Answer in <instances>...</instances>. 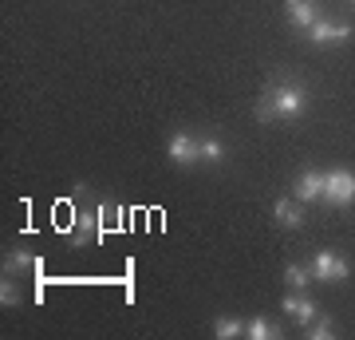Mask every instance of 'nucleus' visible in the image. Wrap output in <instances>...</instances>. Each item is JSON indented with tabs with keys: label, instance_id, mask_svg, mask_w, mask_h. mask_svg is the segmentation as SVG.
Listing matches in <instances>:
<instances>
[{
	"label": "nucleus",
	"instance_id": "0eeeda50",
	"mask_svg": "<svg viewBox=\"0 0 355 340\" xmlns=\"http://www.w3.org/2000/svg\"><path fill=\"white\" fill-rule=\"evenodd\" d=\"M284 16L296 32H308L320 20V4L316 0H284Z\"/></svg>",
	"mask_w": 355,
	"mask_h": 340
},
{
	"label": "nucleus",
	"instance_id": "1a4fd4ad",
	"mask_svg": "<svg viewBox=\"0 0 355 340\" xmlns=\"http://www.w3.org/2000/svg\"><path fill=\"white\" fill-rule=\"evenodd\" d=\"M292 198L296 202H320L324 198V170H304L300 182L292 186Z\"/></svg>",
	"mask_w": 355,
	"mask_h": 340
},
{
	"label": "nucleus",
	"instance_id": "2eb2a0df",
	"mask_svg": "<svg viewBox=\"0 0 355 340\" xmlns=\"http://www.w3.org/2000/svg\"><path fill=\"white\" fill-rule=\"evenodd\" d=\"M202 163H209V166L225 163V143L221 139H202Z\"/></svg>",
	"mask_w": 355,
	"mask_h": 340
},
{
	"label": "nucleus",
	"instance_id": "dca6fc26",
	"mask_svg": "<svg viewBox=\"0 0 355 340\" xmlns=\"http://www.w3.org/2000/svg\"><path fill=\"white\" fill-rule=\"evenodd\" d=\"M284 281L292 285V293H300V289H308V281H312V273H308L304 265H296V261H292L288 269H284Z\"/></svg>",
	"mask_w": 355,
	"mask_h": 340
},
{
	"label": "nucleus",
	"instance_id": "4468645a",
	"mask_svg": "<svg viewBox=\"0 0 355 340\" xmlns=\"http://www.w3.org/2000/svg\"><path fill=\"white\" fill-rule=\"evenodd\" d=\"M308 337L312 340H331V337H340V328H336L331 316H316V321L308 325Z\"/></svg>",
	"mask_w": 355,
	"mask_h": 340
},
{
	"label": "nucleus",
	"instance_id": "f8f14e48",
	"mask_svg": "<svg viewBox=\"0 0 355 340\" xmlns=\"http://www.w3.org/2000/svg\"><path fill=\"white\" fill-rule=\"evenodd\" d=\"M245 337H249V340H277L280 337V325H272L268 316H253V321L245 325Z\"/></svg>",
	"mask_w": 355,
	"mask_h": 340
},
{
	"label": "nucleus",
	"instance_id": "f3484780",
	"mask_svg": "<svg viewBox=\"0 0 355 340\" xmlns=\"http://www.w3.org/2000/svg\"><path fill=\"white\" fill-rule=\"evenodd\" d=\"M0 301L4 305H16V289H12V281L4 277V289H0Z\"/></svg>",
	"mask_w": 355,
	"mask_h": 340
},
{
	"label": "nucleus",
	"instance_id": "6e6552de",
	"mask_svg": "<svg viewBox=\"0 0 355 340\" xmlns=\"http://www.w3.org/2000/svg\"><path fill=\"white\" fill-rule=\"evenodd\" d=\"M99 234V210H76L71 214V245H87L91 238Z\"/></svg>",
	"mask_w": 355,
	"mask_h": 340
},
{
	"label": "nucleus",
	"instance_id": "9d476101",
	"mask_svg": "<svg viewBox=\"0 0 355 340\" xmlns=\"http://www.w3.org/2000/svg\"><path fill=\"white\" fill-rule=\"evenodd\" d=\"M272 218H277L284 229H300L304 226V214H300V202L296 198H277L272 202Z\"/></svg>",
	"mask_w": 355,
	"mask_h": 340
},
{
	"label": "nucleus",
	"instance_id": "9b49d317",
	"mask_svg": "<svg viewBox=\"0 0 355 340\" xmlns=\"http://www.w3.org/2000/svg\"><path fill=\"white\" fill-rule=\"evenodd\" d=\"M20 269H40V257L32 250H8V257H4V273H20Z\"/></svg>",
	"mask_w": 355,
	"mask_h": 340
},
{
	"label": "nucleus",
	"instance_id": "f257e3e1",
	"mask_svg": "<svg viewBox=\"0 0 355 340\" xmlns=\"http://www.w3.org/2000/svg\"><path fill=\"white\" fill-rule=\"evenodd\" d=\"M308 107V91L300 83H268L257 99L253 115L261 123H280V119H300Z\"/></svg>",
	"mask_w": 355,
	"mask_h": 340
},
{
	"label": "nucleus",
	"instance_id": "7ed1b4c3",
	"mask_svg": "<svg viewBox=\"0 0 355 340\" xmlns=\"http://www.w3.org/2000/svg\"><path fill=\"white\" fill-rule=\"evenodd\" d=\"M308 273H312L316 285H331V281H347L352 277V265L343 261L336 250H320L316 257H312V265H308Z\"/></svg>",
	"mask_w": 355,
	"mask_h": 340
},
{
	"label": "nucleus",
	"instance_id": "f03ea898",
	"mask_svg": "<svg viewBox=\"0 0 355 340\" xmlns=\"http://www.w3.org/2000/svg\"><path fill=\"white\" fill-rule=\"evenodd\" d=\"M324 202L328 206H340V210L355 206V175L347 166H336V170L324 175Z\"/></svg>",
	"mask_w": 355,
	"mask_h": 340
},
{
	"label": "nucleus",
	"instance_id": "20e7f679",
	"mask_svg": "<svg viewBox=\"0 0 355 340\" xmlns=\"http://www.w3.org/2000/svg\"><path fill=\"white\" fill-rule=\"evenodd\" d=\"M166 159L174 166L202 163V139H193L190 131H178V135H170V143H166Z\"/></svg>",
	"mask_w": 355,
	"mask_h": 340
},
{
	"label": "nucleus",
	"instance_id": "a211bd4d",
	"mask_svg": "<svg viewBox=\"0 0 355 340\" xmlns=\"http://www.w3.org/2000/svg\"><path fill=\"white\" fill-rule=\"evenodd\" d=\"M352 4H355V0H352Z\"/></svg>",
	"mask_w": 355,
	"mask_h": 340
},
{
	"label": "nucleus",
	"instance_id": "ddd939ff",
	"mask_svg": "<svg viewBox=\"0 0 355 340\" xmlns=\"http://www.w3.org/2000/svg\"><path fill=\"white\" fill-rule=\"evenodd\" d=\"M214 337L217 340H237V337H245V325L237 321V316H217L214 321Z\"/></svg>",
	"mask_w": 355,
	"mask_h": 340
},
{
	"label": "nucleus",
	"instance_id": "39448f33",
	"mask_svg": "<svg viewBox=\"0 0 355 340\" xmlns=\"http://www.w3.org/2000/svg\"><path fill=\"white\" fill-rule=\"evenodd\" d=\"M352 36H355L352 24H343V20H324V16L308 28V40H312V44H320V48H328V44H347Z\"/></svg>",
	"mask_w": 355,
	"mask_h": 340
},
{
	"label": "nucleus",
	"instance_id": "423d86ee",
	"mask_svg": "<svg viewBox=\"0 0 355 340\" xmlns=\"http://www.w3.org/2000/svg\"><path fill=\"white\" fill-rule=\"evenodd\" d=\"M280 313L308 328L320 316V309H316V301H308V297H300V293H284V297H280Z\"/></svg>",
	"mask_w": 355,
	"mask_h": 340
}]
</instances>
